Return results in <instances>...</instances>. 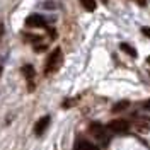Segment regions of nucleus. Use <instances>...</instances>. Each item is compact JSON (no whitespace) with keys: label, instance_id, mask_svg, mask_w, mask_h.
<instances>
[{"label":"nucleus","instance_id":"obj_12","mask_svg":"<svg viewBox=\"0 0 150 150\" xmlns=\"http://www.w3.org/2000/svg\"><path fill=\"white\" fill-rule=\"evenodd\" d=\"M142 33H143L147 38H150V28H142Z\"/></svg>","mask_w":150,"mask_h":150},{"label":"nucleus","instance_id":"obj_7","mask_svg":"<svg viewBox=\"0 0 150 150\" xmlns=\"http://www.w3.org/2000/svg\"><path fill=\"white\" fill-rule=\"evenodd\" d=\"M22 74L26 75V79H28L29 82H33V79H34V67L33 65H24L22 67Z\"/></svg>","mask_w":150,"mask_h":150},{"label":"nucleus","instance_id":"obj_3","mask_svg":"<svg viewBox=\"0 0 150 150\" xmlns=\"http://www.w3.org/2000/svg\"><path fill=\"white\" fill-rule=\"evenodd\" d=\"M26 26L28 28H46V21H45L43 16H39V14H31L26 19Z\"/></svg>","mask_w":150,"mask_h":150},{"label":"nucleus","instance_id":"obj_8","mask_svg":"<svg viewBox=\"0 0 150 150\" xmlns=\"http://www.w3.org/2000/svg\"><path fill=\"white\" fill-rule=\"evenodd\" d=\"M79 2H80V5H82L87 12L96 10V0H79Z\"/></svg>","mask_w":150,"mask_h":150},{"label":"nucleus","instance_id":"obj_10","mask_svg":"<svg viewBox=\"0 0 150 150\" xmlns=\"http://www.w3.org/2000/svg\"><path fill=\"white\" fill-rule=\"evenodd\" d=\"M128 108V101H121V103H118L114 108H112V111L118 112V111H123V109H126Z\"/></svg>","mask_w":150,"mask_h":150},{"label":"nucleus","instance_id":"obj_13","mask_svg":"<svg viewBox=\"0 0 150 150\" xmlns=\"http://www.w3.org/2000/svg\"><path fill=\"white\" fill-rule=\"evenodd\" d=\"M4 31H5V29H4V22H2V19H0V39L4 38Z\"/></svg>","mask_w":150,"mask_h":150},{"label":"nucleus","instance_id":"obj_6","mask_svg":"<svg viewBox=\"0 0 150 150\" xmlns=\"http://www.w3.org/2000/svg\"><path fill=\"white\" fill-rule=\"evenodd\" d=\"M74 150H99V149H97L96 145H92V143H89V142L80 140V142H77V143H75Z\"/></svg>","mask_w":150,"mask_h":150},{"label":"nucleus","instance_id":"obj_5","mask_svg":"<svg viewBox=\"0 0 150 150\" xmlns=\"http://www.w3.org/2000/svg\"><path fill=\"white\" fill-rule=\"evenodd\" d=\"M135 128H137L138 131H149L150 130V120L149 118H137Z\"/></svg>","mask_w":150,"mask_h":150},{"label":"nucleus","instance_id":"obj_16","mask_svg":"<svg viewBox=\"0 0 150 150\" xmlns=\"http://www.w3.org/2000/svg\"><path fill=\"white\" fill-rule=\"evenodd\" d=\"M2 70H4V68H2V65H0V75H2Z\"/></svg>","mask_w":150,"mask_h":150},{"label":"nucleus","instance_id":"obj_2","mask_svg":"<svg viewBox=\"0 0 150 150\" xmlns=\"http://www.w3.org/2000/svg\"><path fill=\"white\" fill-rule=\"evenodd\" d=\"M108 128L114 133H125V131L130 130V123L126 121V120H112L109 125H108Z\"/></svg>","mask_w":150,"mask_h":150},{"label":"nucleus","instance_id":"obj_4","mask_svg":"<svg viewBox=\"0 0 150 150\" xmlns=\"http://www.w3.org/2000/svg\"><path fill=\"white\" fill-rule=\"evenodd\" d=\"M50 116H43V118H39L38 120V123L34 125V133H36L38 137H41L45 131H46V128L50 126Z\"/></svg>","mask_w":150,"mask_h":150},{"label":"nucleus","instance_id":"obj_15","mask_svg":"<svg viewBox=\"0 0 150 150\" xmlns=\"http://www.w3.org/2000/svg\"><path fill=\"white\" fill-rule=\"evenodd\" d=\"M137 2H138L140 5H145V4H147V0H137Z\"/></svg>","mask_w":150,"mask_h":150},{"label":"nucleus","instance_id":"obj_17","mask_svg":"<svg viewBox=\"0 0 150 150\" xmlns=\"http://www.w3.org/2000/svg\"><path fill=\"white\" fill-rule=\"evenodd\" d=\"M147 62H149V63H150V56H149V58H147Z\"/></svg>","mask_w":150,"mask_h":150},{"label":"nucleus","instance_id":"obj_9","mask_svg":"<svg viewBox=\"0 0 150 150\" xmlns=\"http://www.w3.org/2000/svg\"><path fill=\"white\" fill-rule=\"evenodd\" d=\"M121 50L126 53V55H130V56H133V58H137V50H135V48H131L128 43H121Z\"/></svg>","mask_w":150,"mask_h":150},{"label":"nucleus","instance_id":"obj_1","mask_svg":"<svg viewBox=\"0 0 150 150\" xmlns=\"http://www.w3.org/2000/svg\"><path fill=\"white\" fill-rule=\"evenodd\" d=\"M62 62H63V51L62 48H55L50 56L46 60V65H45V75H53L55 72H58V68L62 67Z\"/></svg>","mask_w":150,"mask_h":150},{"label":"nucleus","instance_id":"obj_11","mask_svg":"<svg viewBox=\"0 0 150 150\" xmlns=\"http://www.w3.org/2000/svg\"><path fill=\"white\" fill-rule=\"evenodd\" d=\"M91 131H94V135H96V137H101V133H103V126H101V125H97V123H94L92 126H91Z\"/></svg>","mask_w":150,"mask_h":150},{"label":"nucleus","instance_id":"obj_14","mask_svg":"<svg viewBox=\"0 0 150 150\" xmlns=\"http://www.w3.org/2000/svg\"><path fill=\"white\" fill-rule=\"evenodd\" d=\"M143 108H145V109H150V99H149L145 104H143Z\"/></svg>","mask_w":150,"mask_h":150}]
</instances>
